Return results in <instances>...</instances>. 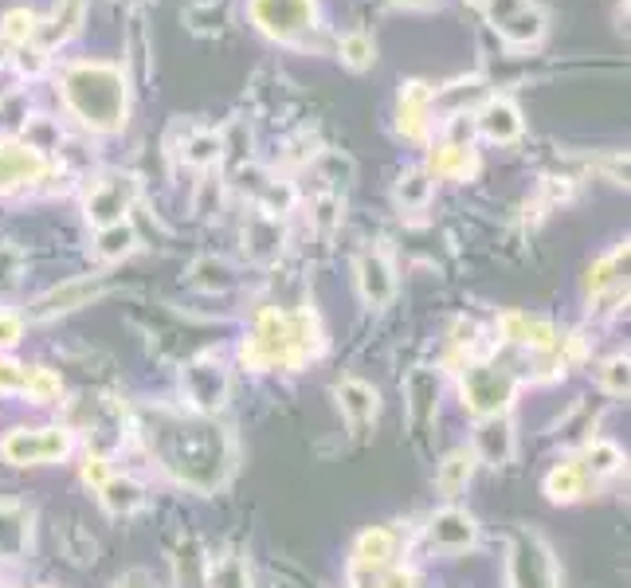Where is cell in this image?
Segmentation results:
<instances>
[{"label": "cell", "instance_id": "cell-28", "mask_svg": "<svg viewBox=\"0 0 631 588\" xmlns=\"http://www.w3.org/2000/svg\"><path fill=\"white\" fill-rule=\"evenodd\" d=\"M193 274H196V286H208V291H223V286L232 283V279H228V267H223L220 259H201Z\"/></svg>", "mask_w": 631, "mask_h": 588}, {"label": "cell", "instance_id": "cell-18", "mask_svg": "<svg viewBox=\"0 0 631 588\" xmlns=\"http://www.w3.org/2000/svg\"><path fill=\"white\" fill-rule=\"evenodd\" d=\"M338 396H341V408H345V416H350L353 424H369L373 416H377V392H373L369 384L345 381L338 389Z\"/></svg>", "mask_w": 631, "mask_h": 588}, {"label": "cell", "instance_id": "cell-30", "mask_svg": "<svg viewBox=\"0 0 631 588\" xmlns=\"http://www.w3.org/2000/svg\"><path fill=\"white\" fill-rule=\"evenodd\" d=\"M604 389L612 392V396H623V392H628V357L608 362V369H604Z\"/></svg>", "mask_w": 631, "mask_h": 588}, {"label": "cell", "instance_id": "cell-16", "mask_svg": "<svg viewBox=\"0 0 631 588\" xmlns=\"http://www.w3.org/2000/svg\"><path fill=\"white\" fill-rule=\"evenodd\" d=\"M545 20L537 9H530V4H522L518 12H510L506 20H498V32H502V39H510V44H518V48H525V44H534L537 36H542Z\"/></svg>", "mask_w": 631, "mask_h": 588}, {"label": "cell", "instance_id": "cell-33", "mask_svg": "<svg viewBox=\"0 0 631 588\" xmlns=\"http://www.w3.org/2000/svg\"><path fill=\"white\" fill-rule=\"evenodd\" d=\"M16 271H20V252L9 244H0V283H9Z\"/></svg>", "mask_w": 631, "mask_h": 588}, {"label": "cell", "instance_id": "cell-31", "mask_svg": "<svg viewBox=\"0 0 631 588\" xmlns=\"http://www.w3.org/2000/svg\"><path fill=\"white\" fill-rule=\"evenodd\" d=\"M24 377L28 369L16 362H0V392H12V389H24Z\"/></svg>", "mask_w": 631, "mask_h": 588}, {"label": "cell", "instance_id": "cell-23", "mask_svg": "<svg viewBox=\"0 0 631 588\" xmlns=\"http://www.w3.org/2000/svg\"><path fill=\"white\" fill-rule=\"evenodd\" d=\"M208 588H247V568L240 558H220L208 568Z\"/></svg>", "mask_w": 631, "mask_h": 588}, {"label": "cell", "instance_id": "cell-5", "mask_svg": "<svg viewBox=\"0 0 631 588\" xmlns=\"http://www.w3.org/2000/svg\"><path fill=\"white\" fill-rule=\"evenodd\" d=\"M252 12L279 39H294L299 32L314 28V0H252Z\"/></svg>", "mask_w": 631, "mask_h": 588}, {"label": "cell", "instance_id": "cell-20", "mask_svg": "<svg viewBox=\"0 0 631 588\" xmlns=\"http://www.w3.org/2000/svg\"><path fill=\"white\" fill-rule=\"evenodd\" d=\"M98 490H102V506L110 514H134L142 506V487L134 479H107Z\"/></svg>", "mask_w": 631, "mask_h": 588}, {"label": "cell", "instance_id": "cell-29", "mask_svg": "<svg viewBox=\"0 0 631 588\" xmlns=\"http://www.w3.org/2000/svg\"><path fill=\"white\" fill-rule=\"evenodd\" d=\"M620 463H623V455L616 443H593V448H588V467H593L596 475H612Z\"/></svg>", "mask_w": 631, "mask_h": 588}, {"label": "cell", "instance_id": "cell-14", "mask_svg": "<svg viewBox=\"0 0 631 588\" xmlns=\"http://www.w3.org/2000/svg\"><path fill=\"white\" fill-rule=\"evenodd\" d=\"M361 294H365V303L369 306H385L392 298V291H397V283H392V271L389 264H385V255H365L361 259Z\"/></svg>", "mask_w": 631, "mask_h": 588}, {"label": "cell", "instance_id": "cell-39", "mask_svg": "<svg viewBox=\"0 0 631 588\" xmlns=\"http://www.w3.org/2000/svg\"><path fill=\"white\" fill-rule=\"evenodd\" d=\"M404 4H420V0H404Z\"/></svg>", "mask_w": 631, "mask_h": 588}, {"label": "cell", "instance_id": "cell-24", "mask_svg": "<svg viewBox=\"0 0 631 588\" xmlns=\"http://www.w3.org/2000/svg\"><path fill=\"white\" fill-rule=\"evenodd\" d=\"M130 247H134V232L126 224H110L98 232V255L102 259H122Z\"/></svg>", "mask_w": 631, "mask_h": 588}, {"label": "cell", "instance_id": "cell-12", "mask_svg": "<svg viewBox=\"0 0 631 588\" xmlns=\"http://www.w3.org/2000/svg\"><path fill=\"white\" fill-rule=\"evenodd\" d=\"M554 580V565H549V553L537 546L534 538L522 541L514 553V585L518 588H549Z\"/></svg>", "mask_w": 631, "mask_h": 588}, {"label": "cell", "instance_id": "cell-6", "mask_svg": "<svg viewBox=\"0 0 631 588\" xmlns=\"http://www.w3.org/2000/svg\"><path fill=\"white\" fill-rule=\"evenodd\" d=\"M181 389H185V396L201 412H216L223 404V396H228V372L220 369V362L201 357V362L185 365V372H181Z\"/></svg>", "mask_w": 631, "mask_h": 588}, {"label": "cell", "instance_id": "cell-19", "mask_svg": "<svg viewBox=\"0 0 631 588\" xmlns=\"http://www.w3.org/2000/svg\"><path fill=\"white\" fill-rule=\"evenodd\" d=\"M471 470H475V455L471 451H451L444 463H439V490H444L447 499L451 494H459V490L471 482Z\"/></svg>", "mask_w": 631, "mask_h": 588}, {"label": "cell", "instance_id": "cell-11", "mask_svg": "<svg viewBox=\"0 0 631 588\" xmlns=\"http://www.w3.org/2000/svg\"><path fill=\"white\" fill-rule=\"evenodd\" d=\"M475 451L490 467L510 463V455H514V431H510V424H506L502 416H486L475 431Z\"/></svg>", "mask_w": 631, "mask_h": 588}, {"label": "cell", "instance_id": "cell-4", "mask_svg": "<svg viewBox=\"0 0 631 588\" xmlns=\"http://www.w3.org/2000/svg\"><path fill=\"white\" fill-rule=\"evenodd\" d=\"M71 451V436L63 428H36V431H12L0 443V455L9 463H51L63 460Z\"/></svg>", "mask_w": 631, "mask_h": 588}, {"label": "cell", "instance_id": "cell-27", "mask_svg": "<svg viewBox=\"0 0 631 588\" xmlns=\"http://www.w3.org/2000/svg\"><path fill=\"white\" fill-rule=\"evenodd\" d=\"M341 59H345L350 68H369L373 63V39L361 36V32H350V36L341 39Z\"/></svg>", "mask_w": 631, "mask_h": 588}, {"label": "cell", "instance_id": "cell-15", "mask_svg": "<svg viewBox=\"0 0 631 588\" xmlns=\"http://www.w3.org/2000/svg\"><path fill=\"white\" fill-rule=\"evenodd\" d=\"M478 126H483L486 137H495V142H514V137L522 134V118H518V110L510 107L506 98H498V102H486Z\"/></svg>", "mask_w": 631, "mask_h": 588}, {"label": "cell", "instance_id": "cell-10", "mask_svg": "<svg viewBox=\"0 0 631 588\" xmlns=\"http://www.w3.org/2000/svg\"><path fill=\"white\" fill-rule=\"evenodd\" d=\"M44 161H39L36 146H20V142H4L0 146V188H16L24 181H36Z\"/></svg>", "mask_w": 631, "mask_h": 588}, {"label": "cell", "instance_id": "cell-25", "mask_svg": "<svg viewBox=\"0 0 631 588\" xmlns=\"http://www.w3.org/2000/svg\"><path fill=\"white\" fill-rule=\"evenodd\" d=\"M427 196H432V181H427L424 173L400 176L397 200H400V205H404V208H424V205H427Z\"/></svg>", "mask_w": 631, "mask_h": 588}, {"label": "cell", "instance_id": "cell-8", "mask_svg": "<svg viewBox=\"0 0 631 588\" xmlns=\"http://www.w3.org/2000/svg\"><path fill=\"white\" fill-rule=\"evenodd\" d=\"M98 291H102V286H98L95 279H71V283L56 286V291H48L44 298H36L28 318H56V314H68L75 310V306H87Z\"/></svg>", "mask_w": 631, "mask_h": 588}, {"label": "cell", "instance_id": "cell-38", "mask_svg": "<svg viewBox=\"0 0 631 588\" xmlns=\"http://www.w3.org/2000/svg\"><path fill=\"white\" fill-rule=\"evenodd\" d=\"M380 588H416V577L412 573H389Z\"/></svg>", "mask_w": 631, "mask_h": 588}, {"label": "cell", "instance_id": "cell-22", "mask_svg": "<svg viewBox=\"0 0 631 588\" xmlns=\"http://www.w3.org/2000/svg\"><path fill=\"white\" fill-rule=\"evenodd\" d=\"M584 487V470L581 467H557L549 479H545V490L554 502H573Z\"/></svg>", "mask_w": 631, "mask_h": 588}, {"label": "cell", "instance_id": "cell-36", "mask_svg": "<svg viewBox=\"0 0 631 588\" xmlns=\"http://www.w3.org/2000/svg\"><path fill=\"white\" fill-rule=\"evenodd\" d=\"M83 479L95 482V487H102V482L110 479V475H107V460H98V455H95V460H87V467H83Z\"/></svg>", "mask_w": 631, "mask_h": 588}, {"label": "cell", "instance_id": "cell-21", "mask_svg": "<svg viewBox=\"0 0 631 588\" xmlns=\"http://www.w3.org/2000/svg\"><path fill=\"white\" fill-rule=\"evenodd\" d=\"M392 558V534L389 529H369L357 541V561L361 565H385Z\"/></svg>", "mask_w": 631, "mask_h": 588}, {"label": "cell", "instance_id": "cell-17", "mask_svg": "<svg viewBox=\"0 0 631 588\" xmlns=\"http://www.w3.org/2000/svg\"><path fill=\"white\" fill-rule=\"evenodd\" d=\"M409 412H412V420L416 424H427V416L436 412V372H427V369H416L409 377Z\"/></svg>", "mask_w": 631, "mask_h": 588}, {"label": "cell", "instance_id": "cell-2", "mask_svg": "<svg viewBox=\"0 0 631 588\" xmlns=\"http://www.w3.org/2000/svg\"><path fill=\"white\" fill-rule=\"evenodd\" d=\"M68 102L95 130H114L126 122V87L107 63H78L68 75Z\"/></svg>", "mask_w": 631, "mask_h": 588}, {"label": "cell", "instance_id": "cell-26", "mask_svg": "<svg viewBox=\"0 0 631 588\" xmlns=\"http://www.w3.org/2000/svg\"><path fill=\"white\" fill-rule=\"evenodd\" d=\"M24 392H28L32 401L48 404L59 396V377L51 369H28V377H24Z\"/></svg>", "mask_w": 631, "mask_h": 588}, {"label": "cell", "instance_id": "cell-37", "mask_svg": "<svg viewBox=\"0 0 631 588\" xmlns=\"http://www.w3.org/2000/svg\"><path fill=\"white\" fill-rule=\"evenodd\" d=\"M118 588H154V580H149V573L134 568V573H126V577L118 580Z\"/></svg>", "mask_w": 631, "mask_h": 588}, {"label": "cell", "instance_id": "cell-34", "mask_svg": "<svg viewBox=\"0 0 631 588\" xmlns=\"http://www.w3.org/2000/svg\"><path fill=\"white\" fill-rule=\"evenodd\" d=\"M216 154H220V137L208 134V137H196L193 154H189V157H193V161H213Z\"/></svg>", "mask_w": 631, "mask_h": 588}, {"label": "cell", "instance_id": "cell-13", "mask_svg": "<svg viewBox=\"0 0 631 588\" xmlns=\"http://www.w3.org/2000/svg\"><path fill=\"white\" fill-rule=\"evenodd\" d=\"M28 510L16 506V502L0 499V558L16 561L24 549H28Z\"/></svg>", "mask_w": 631, "mask_h": 588}, {"label": "cell", "instance_id": "cell-3", "mask_svg": "<svg viewBox=\"0 0 631 588\" xmlns=\"http://www.w3.org/2000/svg\"><path fill=\"white\" fill-rule=\"evenodd\" d=\"M510 396H514V377L506 369H495V365H475V369H466L463 401L471 412H478V416H498V412L510 404Z\"/></svg>", "mask_w": 631, "mask_h": 588}, {"label": "cell", "instance_id": "cell-35", "mask_svg": "<svg viewBox=\"0 0 631 588\" xmlns=\"http://www.w3.org/2000/svg\"><path fill=\"white\" fill-rule=\"evenodd\" d=\"M32 32H36V16H32V12H12L9 36H32Z\"/></svg>", "mask_w": 631, "mask_h": 588}, {"label": "cell", "instance_id": "cell-7", "mask_svg": "<svg viewBox=\"0 0 631 588\" xmlns=\"http://www.w3.org/2000/svg\"><path fill=\"white\" fill-rule=\"evenodd\" d=\"M130 200H134V176H107L90 188L87 216L98 228L122 224V212L130 208Z\"/></svg>", "mask_w": 631, "mask_h": 588}, {"label": "cell", "instance_id": "cell-1", "mask_svg": "<svg viewBox=\"0 0 631 588\" xmlns=\"http://www.w3.org/2000/svg\"><path fill=\"white\" fill-rule=\"evenodd\" d=\"M149 440L177 479L196 490H216L232 467L228 436L205 420H166L157 436L149 431Z\"/></svg>", "mask_w": 631, "mask_h": 588}, {"label": "cell", "instance_id": "cell-9", "mask_svg": "<svg viewBox=\"0 0 631 588\" xmlns=\"http://www.w3.org/2000/svg\"><path fill=\"white\" fill-rule=\"evenodd\" d=\"M427 538H432V546H439V549H466V546H475L478 526L471 514H463V510H444V514L432 518Z\"/></svg>", "mask_w": 631, "mask_h": 588}, {"label": "cell", "instance_id": "cell-32", "mask_svg": "<svg viewBox=\"0 0 631 588\" xmlns=\"http://www.w3.org/2000/svg\"><path fill=\"white\" fill-rule=\"evenodd\" d=\"M20 333H24V322H20L16 314H0V350H9V345L20 342Z\"/></svg>", "mask_w": 631, "mask_h": 588}]
</instances>
